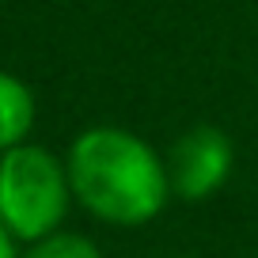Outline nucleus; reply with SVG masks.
Masks as SVG:
<instances>
[{"mask_svg": "<svg viewBox=\"0 0 258 258\" xmlns=\"http://www.w3.org/2000/svg\"><path fill=\"white\" fill-rule=\"evenodd\" d=\"M19 258H103V250L95 247V239L80 232H53L38 243H27V250Z\"/></svg>", "mask_w": 258, "mask_h": 258, "instance_id": "obj_5", "label": "nucleus"}, {"mask_svg": "<svg viewBox=\"0 0 258 258\" xmlns=\"http://www.w3.org/2000/svg\"><path fill=\"white\" fill-rule=\"evenodd\" d=\"M73 198L95 220L114 228H141L171 202L167 160L121 125H91L64 156Z\"/></svg>", "mask_w": 258, "mask_h": 258, "instance_id": "obj_1", "label": "nucleus"}, {"mask_svg": "<svg viewBox=\"0 0 258 258\" xmlns=\"http://www.w3.org/2000/svg\"><path fill=\"white\" fill-rule=\"evenodd\" d=\"M73 202L69 167L49 148L27 141L0 156V224L16 243L61 232Z\"/></svg>", "mask_w": 258, "mask_h": 258, "instance_id": "obj_2", "label": "nucleus"}, {"mask_svg": "<svg viewBox=\"0 0 258 258\" xmlns=\"http://www.w3.org/2000/svg\"><path fill=\"white\" fill-rule=\"evenodd\" d=\"M38 121V99L16 73L0 69V156L27 145Z\"/></svg>", "mask_w": 258, "mask_h": 258, "instance_id": "obj_4", "label": "nucleus"}, {"mask_svg": "<svg viewBox=\"0 0 258 258\" xmlns=\"http://www.w3.org/2000/svg\"><path fill=\"white\" fill-rule=\"evenodd\" d=\"M171 258H194V254H171Z\"/></svg>", "mask_w": 258, "mask_h": 258, "instance_id": "obj_7", "label": "nucleus"}, {"mask_svg": "<svg viewBox=\"0 0 258 258\" xmlns=\"http://www.w3.org/2000/svg\"><path fill=\"white\" fill-rule=\"evenodd\" d=\"M0 258H19V250H16V239H12V235L4 232V224H0Z\"/></svg>", "mask_w": 258, "mask_h": 258, "instance_id": "obj_6", "label": "nucleus"}, {"mask_svg": "<svg viewBox=\"0 0 258 258\" xmlns=\"http://www.w3.org/2000/svg\"><path fill=\"white\" fill-rule=\"evenodd\" d=\"M232 141L217 125H194L171 145L167 152V178L171 194L182 202H209L232 175Z\"/></svg>", "mask_w": 258, "mask_h": 258, "instance_id": "obj_3", "label": "nucleus"}]
</instances>
